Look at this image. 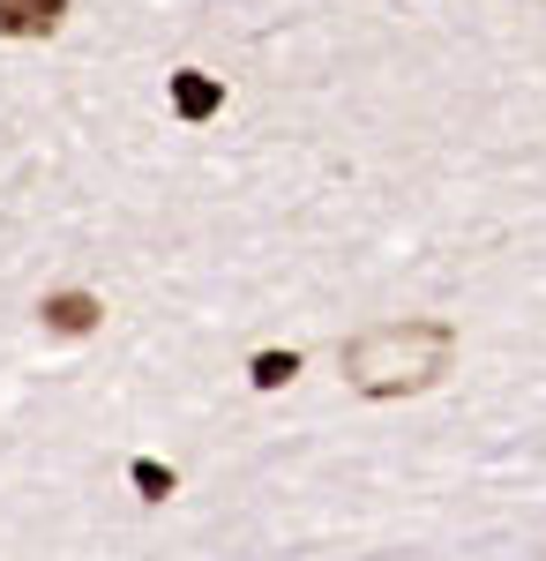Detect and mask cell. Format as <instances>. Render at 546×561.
<instances>
[{
	"label": "cell",
	"instance_id": "3",
	"mask_svg": "<svg viewBox=\"0 0 546 561\" xmlns=\"http://www.w3.org/2000/svg\"><path fill=\"white\" fill-rule=\"evenodd\" d=\"M98 314H105L98 293H53V300L38 307V322L53 330V337H90V330H98Z\"/></svg>",
	"mask_w": 546,
	"mask_h": 561
},
{
	"label": "cell",
	"instance_id": "5",
	"mask_svg": "<svg viewBox=\"0 0 546 561\" xmlns=\"http://www.w3.org/2000/svg\"><path fill=\"white\" fill-rule=\"evenodd\" d=\"M293 375H299V352H254V367H248L254 389H285Z\"/></svg>",
	"mask_w": 546,
	"mask_h": 561
},
{
	"label": "cell",
	"instance_id": "1",
	"mask_svg": "<svg viewBox=\"0 0 546 561\" xmlns=\"http://www.w3.org/2000/svg\"><path fill=\"white\" fill-rule=\"evenodd\" d=\"M450 359H457V330H450V322H434V314L375 322V330H360L352 345L337 352L344 382L360 389V397H412V389L442 382V375H450Z\"/></svg>",
	"mask_w": 546,
	"mask_h": 561
},
{
	"label": "cell",
	"instance_id": "4",
	"mask_svg": "<svg viewBox=\"0 0 546 561\" xmlns=\"http://www.w3.org/2000/svg\"><path fill=\"white\" fill-rule=\"evenodd\" d=\"M217 105H225V83L217 76H203V68H180L172 76V113L180 121H211Z\"/></svg>",
	"mask_w": 546,
	"mask_h": 561
},
{
	"label": "cell",
	"instance_id": "2",
	"mask_svg": "<svg viewBox=\"0 0 546 561\" xmlns=\"http://www.w3.org/2000/svg\"><path fill=\"white\" fill-rule=\"evenodd\" d=\"M68 0H0V38H53Z\"/></svg>",
	"mask_w": 546,
	"mask_h": 561
},
{
	"label": "cell",
	"instance_id": "6",
	"mask_svg": "<svg viewBox=\"0 0 546 561\" xmlns=\"http://www.w3.org/2000/svg\"><path fill=\"white\" fill-rule=\"evenodd\" d=\"M135 486H143L150 502H166V494H172V472L158 465V457H135Z\"/></svg>",
	"mask_w": 546,
	"mask_h": 561
}]
</instances>
